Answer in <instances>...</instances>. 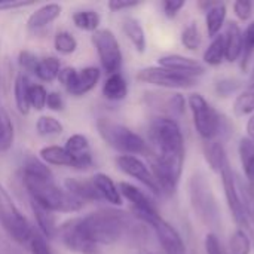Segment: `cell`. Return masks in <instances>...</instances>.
I'll return each instance as SVG.
<instances>
[{"instance_id":"6da1fadb","label":"cell","mask_w":254,"mask_h":254,"mask_svg":"<svg viewBox=\"0 0 254 254\" xmlns=\"http://www.w3.org/2000/svg\"><path fill=\"white\" fill-rule=\"evenodd\" d=\"M155 147L152 173L161 192L168 195L177 190L185 165V138L179 124L173 118H158L149 129Z\"/></svg>"},{"instance_id":"7a4b0ae2","label":"cell","mask_w":254,"mask_h":254,"mask_svg":"<svg viewBox=\"0 0 254 254\" xmlns=\"http://www.w3.org/2000/svg\"><path fill=\"white\" fill-rule=\"evenodd\" d=\"M22 182L31 202L52 213H76L83 207V202L55 183L51 170L37 159L31 158L24 164Z\"/></svg>"},{"instance_id":"3957f363","label":"cell","mask_w":254,"mask_h":254,"mask_svg":"<svg viewBox=\"0 0 254 254\" xmlns=\"http://www.w3.org/2000/svg\"><path fill=\"white\" fill-rule=\"evenodd\" d=\"M79 219L88 240L98 247L121 241L131 229L129 216L119 210L101 208Z\"/></svg>"},{"instance_id":"277c9868","label":"cell","mask_w":254,"mask_h":254,"mask_svg":"<svg viewBox=\"0 0 254 254\" xmlns=\"http://www.w3.org/2000/svg\"><path fill=\"white\" fill-rule=\"evenodd\" d=\"M188 189L192 210L198 219L210 228H217L220 225V208L207 177L202 173H195L189 180Z\"/></svg>"},{"instance_id":"5b68a950","label":"cell","mask_w":254,"mask_h":254,"mask_svg":"<svg viewBox=\"0 0 254 254\" xmlns=\"http://www.w3.org/2000/svg\"><path fill=\"white\" fill-rule=\"evenodd\" d=\"M97 129L106 144L118 152H122L124 155L135 156L147 152L146 141L137 132L112 119L100 118L97 122Z\"/></svg>"},{"instance_id":"8992f818","label":"cell","mask_w":254,"mask_h":254,"mask_svg":"<svg viewBox=\"0 0 254 254\" xmlns=\"http://www.w3.org/2000/svg\"><path fill=\"white\" fill-rule=\"evenodd\" d=\"M0 225L9 234V237L19 243L27 244L33 238V229L27 217L19 211L15 201L0 183Z\"/></svg>"},{"instance_id":"52a82bcc","label":"cell","mask_w":254,"mask_h":254,"mask_svg":"<svg viewBox=\"0 0 254 254\" xmlns=\"http://www.w3.org/2000/svg\"><path fill=\"white\" fill-rule=\"evenodd\" d=\"M188 101L196 132L204 141H213L222 129L220 113L201 94H190Z\"/></svg>"},{"instance_id":"ba28073f","label":"cell","mask_w":254,"mask_h":254,"mask_svg":"<svg viewBox=\"0 0 254 254\" xmlns=\"http://www.w3.org/2000/svg\"><path fill=\"white\" fill-rule=\"evenodd\" d=\"M220 177H222L225 198H226L229 211H231L234 220L237 222L238 229H243V231L247 232L250 229V220H249V216H247V210H246L244 199H243L241 192H240L238 180H237V177H235V174H234L232 167L229 165V162L222 168Z\"/></svg>"},{"instance_id":"9c48e42d","label":"cell","mask_w":254,"mask_h":254,"mask_svg":"<svg viewBox=\"0 0 254 254\" xmlns=\"http://www.w3.org/2000/svg\"><path fill=\"white\" fill-rule=\"evenodd\" d=\"M92 43L97 49L103 68L109 74L119 73L122 67V51L115 33L109 28L97 30L92 34Z\"/></svg>"},{"instance_id":"30bf717a","label":"cell","mask_w":254,"mask_h":254,"mask_svg":"<svg viewBox=\"0 0 254 254\" xmlns=\"http://www.w3.org/2000/svg\"><path fill=\"white\" fill-rule=\"evenodd\" d=\"M137 79L143 83H149L165 89H189L198 85V79L180 74L177 71L164 68L161 65L141 68L137 73Z\"/></svg>"},{"instance_id":"8fae6325","label":"cell","mask_w":254,"mask_h":254,"mask_svg":"<svg viewBox=\"0 0 254 254\" xmlns=\"http://www.w3.org/2000/svg\"><path fill=\"white\" fill-rule=\"evenodd\" d=\"M64 88L74 97H83L95 88L100 80V70L97 67H85L76 70L73 67L63 68L58 76Z\"/></svg>"},{"instance_id":"7c38bea8","label":"cell","mask_w":254,"mask_h":254,"mask_svg":"<svg viewBox=\"0 0 254 254\" xmlns=\"http://www.w3.org/2000/svg\"><path fill=\"white\" fill-rule=\"evenodd\" d=\"M57 237H60L61 243L73 253L77 254H100V247L95 246L88 240L85 235L82 226H80V219H71L64 222L63 225L58 226Z\"/></svg>"},{"instance_id":"4fadbf2b","label":"cell","mask_w":254,"mask_h":254,"mask_svg":"<svg viewBox=\"0 0 254 254\" xmlns=\"http://www.w3.org/2000/svg\"><path fill=\"white\" fill-rule=\"evenodd\" d=\"M116 165L124 174H127V176L135 179L137 182H140L152 193H155V195L161 193V189H159V186L156 183V179H155L152 170L141 159H138L137 156L121 155V156L116 158Z\"/></svg>"},{"instance_id":"5bb4252c","label":"cell","mask_w":254,"mask_h":254,"mask_svg":"<svg viewBox=\"0 0 254 254\" xmlns=\"http://www.w3.org/2000/svg\"><path fill=\"white\" fill-rule=\"evenodd\" d=\"M118 188H119L121 195L132 205L135 214L144 223L149 225L153 219H156L158 216H161L159 211H158V208L149 199V196L144 192H141L138 188H135L134 185L127 183V182H121Z\"/></svg>"},{"instance_id":"9a60e30c","label":"cell","mask_w":254,"mask_h":254,"mask_svg":"<svg viewBox=\"0 0 254 254\" xmlns=\"http://www.w3.org/2000/svg\"><path fill=\"white\" fill-rule=\"evenodd\" d=\"M149 226L153 229L158 238V243L161 244L165 254H188L186 246L180 234L173 225H170L165 219H162V216H158L156 219H153L149 223Z\"/></svg>"},{"instance_id":"2e32d148","label":"cell","mask_w":254,"mask_h":254,"mask_svg":"<svg viewBox=\"0 0 254 254\" xmlns=\"http://www.w3.org/2000/svg\"><path fill=\"white\" fill-rule=\"evenodd\" d=\"M158 64L164 68L177 71L180 74L189 76V77H198L202 76L205 73V65L201 64L199 61L185 57V55H179V54H168V55H162L158 60Z\"/></svg>"},{"instance_id":"e0dca14e","label":"cell","mask_w":254,"mask_h":254,"mask_svg":"<svg viewBox=\"0 0 254 254\" xmlns=\"http://www.w3.org/2000/svg\"><path fill=\"white\" fill-rule=\"evenodd\" d=\"M64 149L68 152L73 161V168L86 170L92 165V152L88 138L83 134H73L68 137Z\"/></svg>"},{"instance_id":"ac0fdd59","label":"cell","mask_w":254,"mask_h":254,"mask_svg":"<svg viewBox=\"0 0 254 254\" xmlns=\"http://www.w3.org/2000/svg\"><path fill=\"white\" fill-rule=\"evenodd\" d=\"M223 39H225V58L229 63L237 61L243 52V30H241V27L235 21L228 22Z\"/></svg>"},{"instance_id":"d6986e66","label":"cell","mask_w":254,"mask_h":254,"mask_svg":"<svg viewBox=\"0 0 254 254\" xmlns=\"http://www.w3.org/2000/svg\"><path fill=\"white\" fill-rule=\"evenodd\" d=\"M61 15V4L58 3H48L36 9L27 19V27L33 31L48 27Z\"/></svg>"},{"instance_id":"ffe728a7","label":"cell","mask_w":254,"mask_h":254,"mask_svg":"<svg viewBox=\"0 0 254 254\" xmlns=\"http://www.w3.org/2000/svg\"><path fill=\"white\" fill-rule=\"evenodd\" d=\"M92 183H94L100 198L106 199L112 205H121L122 204V195H121L116 183L112 180V177H109L104 173H98L92 177Z\"/></svg>"},{"instance_id":"44dd1931","label":"cell","mask_w":254,"mask_h":254,"mask_svg":"<svg viewBox=\"0 0 254 254\" xmlns=\"http://www.w3.org/2000/svg\"><path fill=\"white\" fill-rule=\"evenodd\" d=\"M64 185H65V190L83 204H85V201L100 199V195H98L92 180L88 182L83 179H67Z\"/></svg>"},{"instance_id":"7402d4cb","label":"cell","mask_w":254,"mask_h":254,"mask_svg":"<svg viewBox=\"0 0 254 254\" xmlns=\"http://www.w3.org/2000/svg\"><path fill=\"white\" fill-rule=\"evenodd\" d=\"M122 31L134 45L137 52L143 54L146 51V33L138 19H135L134 16H125L122 19Z\"/></svg>"},{"instance_id":"603a6c76","label":"cell","mask_w":254,"mask_h":254,"mask_svg":"<svg viewBox=\"0 0 254 254\" xmlns=\"http://www.w3.org/2000/svg\"><path fill=\"white\" fill-rule=\"evenodd\" d=\"M226 4L225 3H220V1H214L213 6L207 10V15H205V27H207V31H208V36L210 37H216L219 36L220 30L223 28L225 22H226Z\"/></svg>"},{"instance_id":"cb8c5ba5","label":"cell","mask_w":254,"mask_h":254,"mask_svg":"<svg viewBox=\"0 0 254 254\" xmlns=\"http://www.w3.org/2000/svg\"><path fill=\"white\" fill-rule=\"evenodd\" d=\"M103 95L110 101H121L128 95V83L121 73L109 74L103 86Z\"/></svg>"},{"instance_id":"d4e9b609","label":"cell","mask_w":254,"mask_h":254,"mask_svg":"<svg viewBox=\"0 0 254 254\" xmlns=\"http://www.w3.org/2000/svg\"><path fill=\"white\" fill-rule=\"evenodd\" d=\"M204 156L210 168L216 173H220L222 168L229 162L226 156V150L222 143L213 140V141H205L204 144Z\"/></svg>"},{"instance_id":"484cf974","label":"cell","mask_w":254,"mask_h":254,"mask_svg":"<svg viewBox=\"0 0 254 254\" xmlns=\"http://www.w3.org/2000/svg\"><path fill=\"white\" fill-rule=\"evenodd\" d=\"M31 208L36 217V222L39 225L40 232L43 234L45 238H55L57 232H58V225L55 220V216L52 214V211L37 205L36 202H31Z\"/></svg>"},{"instance_id":"4316f807","label":"cell","mask_w":254,"mask_h":254,"mask_svg":"<svg viewBox=\"0 0 254 254\" xmlns=\"http://www.w3.org/2000/svg\"><path fill=\"white\" fill-rule=\"evenodd\" d=\"M238 153L246 177L249 179L250 185H254V140L250 137L241 138L238 144Z\"/></svg>"},{"instance_id":"83f0119b","label":"cell","mask_w":254,"mask_h":254,"mask_svg":"<svg viewBox=\"0 0 254 254\" xmlns=\"http://www.w3.org/2000/svg\"><path fill=\"white\" fill-rule=\"evenodd\" d=\"M42 161L48 165H57V167H70L73 168V161L68 152L64 147L60 146H46L40 149L39 152Z\"/></svg>"},{"instance_id":"f1b7e54d","label":"cell","mask_w":254,"mask_h":254,"mask_svg":"<svg viewBox=\"0 0 254 254\" xmlns=\"http://www.w3.org/2000/svg\"><path fill=\"white\" fill-rule=\"evenodd\" d=\"M30 82L27 79L25 74H19L15 79V86H13V94H15V104L16 109L21 115H27L30 112V100H28V94H30Z\"/></svg>"},{"instance_id":"f546056e","label":"cell","mask_w":254,"mask_h":254,"mask_svg":"<svg viewBox=\"0 0 254 254\" xmlns=\"http://www.w3.org/2000/svg\"><path fill=\"white\" fill-rule=\"evenodd\" d=\"M61 67H60V61L55 57H48V58H42L37 61V65L34 68V74L43 80V82H52L60 76Z\"/></svg>"},{"instance_id":"4dcf8cb0","label":"cell","mask_w":254,"mask_h":254,"mask_svg":"<svg viewBox=\"0 0 254 254\" xmlns=\"http://www.w3.org/2000/svg\"><path fill=\"white\" fill-rule=\"evenodd\" d=\"M223 60H226L225 58V39H223V34H219L211 40V43L205 49L204 63L211 67H217L223 63Z\"/></svg>"},{"instance_id":"1f68e13d","label":"cell","mask_w":254,"mask_h":254,"mask_svg":"<svg viewBox=\"0 0 254 254\" xmlns=\"http://www.w3.org/2000/svg\"><path fill=\"white\" fill-rule=\"evenodd\" d=\"M234 112L237 116H247L254 113V82L247 86L234 103Z\"/></svg>"},{"instance_id":"d6a6232c","label":"cell","mask_w":254,"mask_h":254,"mask_svg":"<svg viewBox=\"0 0 254 254\" xmlns=\"http://www.w3.org/2000/svg\"><path fill=\"white\" fill-rule=\"evenodd\" d=\"M13 124L9 115L0 107V153L7 152L13 144Z\"/></svg>"},{"instance_id":"836d02e7","label":"cell","mask_w":254,"mask_h":254,"mask_svg":"<svg viewBox=\"0 0 254 254\" xmlns=\"http://www.w3.org/2000/svg\"><path fill=\"white\" fill-rule=\"evenodd\" d=\"M100 15L95 10L86 9V10H79L73 15V22L77 28L85 30V31H97L100 25Z\"/></svg>"},{"instance_id":"e575fe53","label":"cell","mask_w":254,"mask_h":254,"mask_svg":"<svg viewBox=\"0 0 254 254\" xmlns=\"http://www.w3.org/2000/svg\"><path fill=\"white\" fill-rule=\"evenodd\" d=\"M252 252V238L243 229H237L229 240V253L228 254H250Z\"/></svg>"},{"instance_id":"d590c367","label":"cell","mask_w":254,"mask_h":254,"mask_svg":"<svg viewBox=\"0 0 254 254\" xmlns=\"http://www.w3.org/2000/svg\"><path fill=\"white\" fill-rule=\"evenodd\" d=\"M64 129L63 124L54 118V116H40L36 122V131L39 135L43 137H51V135H58Z\"/></svg>"},{"instance_id":"8d00e7d4","label":"cell","mask_w":254,"mask_h":254,"mask_svg":"<svg viewBox=\"0 0 254 254\" xmlns=\"http://www.w3.org/2000/svg\"><path fill=\"white\" fill-rule=\"evenodd\" d=\"M254 52V21L243 31V52H241V67L247 70L250 58Z\"/></svg>"},{"instance_id":"74e56055","label":"cell","mask_w":254,"mask_h":254,"mask_svg":"<svg viewBox=\"0 0 254 254\" xmlns=\"http://www.w3.org/2000/svg\"><path fill=\"white\" fill-rule=\"evenodd\" d=\"M182 43L186 49L189 51H196L201 45V33H199V28L196 25V22H190L188 24L183 31H182Z\"/></svg>"},{"instance_id":"f35d334b","label":"cell","mask_w":254,"mask_h":254,"mask_svg":"<svg viewBox=\"0 0 254 254\" xmlns=\"http://www.w3.org/2000/svg\"><path fill=\"white\" fill-rule=\"evenodd\" d=\"M54 46L55 49L60 52V54H64V55H68V54H73L77 48V40L76 37L68 33V31H60L55 39H54Z\"/></svg>"},{"instance_id":"ab89813d","label":"cell","mask_w":254,"mask_h":254,"mask_svg":"<svg viewBox=\"0 0 254 254\" xmlns=\"http://www.w3.org/2000/svg\"><path fill=\"white\" fill-rule=\"evenodd\" d=\"M28 100H30V107H33L34 110H43L46 107V100H48V92L42 85H31L30 86V94H28Z\"/></svg>"},{"instance_id":"60d3db41","label":"cell","mask_w":254,"mask_h":254,"mask_svg":"<svg viewBox=\"0 0 254 254\" xmlns=\"http://www.w3.org/2000/svg\"><path fill=\"white\" fill-rule=\"evenodd\" d=\"M204 249H205V253L207 254H228L223 250L217 235L213 234V232H208L205 235V238H204Z\"/></svg>"},{"instance_id":"b9f144b4","label":"cell","mask_w":254,"mask_h":254,"mask_svg":"<svg viewBox=\"0 0 254 254\" xmlns=\"http://www.w3.org/2000/svg\"><path fill=\"white\" fill-rule=\"evenodd\" d=\"M234 12L241 21H247L253 15V3L247 0H238L234 3Z\"/></svg>"},{"instance_id":"7bdbcfd3","label":"cell","mask_w":254,"mask_h":254,"mask_svg":"<svg viewBox=\"0 0 254 254\" xmlns=\"http://www.w3.org/2000/svg\"><path fill=\"white\" fill-rule=\"evenodd\" d=\"M238 88H240V82L235 79H222L216 85V91L222 97H228V95L234 94Z\"/></svg>"},{"instance_id":"ee69618b","label":"cell","mask_w":254,"mask_h":254,"mask_svg":"<svg viewBox=\"0 0 254 254\" xmlns=\"http://www.w3.org/2000/svg\"><path fill=\"white\" fill-rule=\"evenodd\" d=\"M28 244L31 249V254H52L49 250L48 243L40 235H33V238L30 240Z\"/></svg>"},{"instance_id":"f6af8a7d","label":"cell","mask_w":254,"mask_h":254,"mask_svg":"<svg viewBox=\"0 0 254 254\" xmlns=\"http://www.w3.org/2000/svg\"><path fill=\"white\" fill-rule=\"evenodd\" d=\"M185 4H186V1H183V0H167L162 3V7L168 18H174L185 7Z\"/></svg>"},{"instance_id":"bcb514c9","label":"cell","mask_w":254,"mask_h":254,"mask_svg":"<svg viewBox=\"0 0 254 254\" xmlns=\"http://www.w3.org/2000/svg\"><path fill=\"white\" fill-rule=\"evenodd\" d=\"M37 58L31 54V52H28V51H22L21 54H19V65L24 68V70H27V71H31V73H34V68H36V65H37Z\"/></svg>"},{"instance_id":"7dc6e473","label":"cell","mask_w":254,"mask_h":254,"mask_svg":"<svg viewBox=\"0 0 254 254\" xmlns=\"http://www.w3.org/2000/svg\"><path fill=\"white\" fill-rule=\"evenodd\" d=\"M138 4H140V1H137V0H110L107 3L109 9L113 10V12H121V10H125V9H131V7H135Z\"/></svg>"},{"instance_id":"c3c4849f","label":"cell","mask_w":254,"mask_h":254,"mask_svg":"<svg viewBox=\"0 0 254 254\" xmlns=\"http://www.w3.org/2000/svg\"><path fill=\"white\" fill-rule=\"evenodd\" d=\"M46 106H48L51 110H55V112L63 110V107H64V100H63L61 94H58V92H49V94H48V100H46Z\"/></svg>"},{"instance_id":"681fc988","label":"cell","mask_w":254,"mask_h":254,"mask_svg":"<svg viewBox=\"0 0 254 254\" xmlns=\"http://www.w3.org/2000/svg\"><path fill=\"white\" fill-rule=\"evenodd\" d=\"M33 1H16V0H0V10H9V9H21L31 6Z\"/></svg>"},{"instance_id":"f907efd6","label":"cell","mask_w":254,"mask_h":254,"mask_svg":"<svg viewBox=\"0 0 254 254\" xmlns=\"http://www.w3.org/2000/svg\"><path fill=\"white\" fill-rule=\"evenodd\" d=\"M247 131H249V137L254 140V113L250 116V119L247 122Z\"/></svg>"},{"instance_id":"816d5d0a","label":"cell","mask_w":254,"mask_h":254,"mask_svg":"<svg viewBox=\"0 0 254 254\" xmlns=\"http://www.w3.org/2000/svg\"><path fill=\"white\" fill-rule=\"evenodd\" d=\"M250 232V235H252V238H253V243H254V229H252V231H249Z\"/></svg>"},{"instance_id":"f5cc1de1","label":"cell","mask_w":254,"mask_h":254,"mask_svg":"<svg viewBox=\"0 0 254 254\" xmlns=\"http://www.w3.org/2000/svg\"><path fill=\"white\" fill-rule=\"evenodd\" d=\"M143 254H152V253H149V252H144V253Z\"/></svg>"},{"instance_id":"db71d44e","label":"cell","mask_w":254,"mask_h":254,"mask_svg":"<svg viewBox=\"0 0 254 254\" xmlns=\"http://www.w3.org/2000/svg\"><path fill=\"white\" fill-rule=\"evenodd\" d=\"M252 79H253V82H254V71H253V77H252Z\"/></svg>"}]
</instances>
